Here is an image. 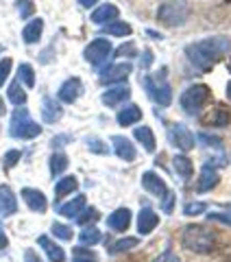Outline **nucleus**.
Wrapping results in <instances>:
<instances>
[{"instance_id": "aec40b11", "label": "nucleus", "mask_w": 231, "mask_h": 262, "mask_svg": "<svg viewBox=\"0 0 231 262\" xmlns=\"http://www.w3.org/2000/svg\"><path fill=\"white\" fill-rule=\"evenodd\" d=\"M220 182V175L214 170V166H210V164H205L203 166V173H201V179H199V192H207L212 190V188H216Z\"/></svg>"}, {"instance_id": "f03ea898", "label": "nucleus", "mask_w": 231, "mask_h": 262, "mask_svg": "<svg viewBox=\"0 0 231 262\" xmlns=\"http://www.w3.org/2000/svg\"><path fill=\"white\" fill-rule=\"evenodd\" d=\"M183 245L194 253H210L216 247V236L203 225H188L183 232Z\"/></svg>"}, {"instance_id": "2eb2a0df", "label": "nucleus", "mask_w": 231, "mask_h": 262, "mask_svg": "<svg viewBox=\"0 0 231 262\" xmlns=\"http://www.w3.org/2000/svg\"><path fill=\"white\" fill-rule=\"evenodd\" d=\"M111 142H113V151H115L118 158H122L125 162H133L135 160V146L131 144V140H127L125 136H113Z\"/></svg>"}, {"instance_id": "20e7f679", "label": "nucleus", "mask_w": 231, "mask_h": 262, "mask_svg": "<svg viewBox=\"0 0 231 262\" xmlns=\"http://www.w3.org/2000/svg\"><path fill=\"white\" fill-rule=\"evenodd\" d=\"M188 18H190V7L186 5V0H168L157 11V20L164 27H181Z\"/></svg>"}, {"instance_id": "a878e982", "label": "nucleus", "mask_w": 231, "mask_h": 262, "mask_svg": "<svg viewBox=\"0 0 231 262\" xmlns=\"http://www.w3.org/2000/svg\"><path fill=\"white\" fill-rule=\"evenodd\" d=\"M205 125H214V127H225L229 125V112L225 107H214L207 116H205Z\"/></svg>"}, {"instance_id": "f3484780", "label": "nucleus", "mask_w": 231, "mask_h": 262, "mask_svg": "<svg viewBox=\"0 0 231 262\" xmlns=\"http://www.w3.org/2000/svg\"><path fill=\"white\" fill-rule=\"evenodd\" d=\"M118 15H120L118 7L105 3V5L98 7V9H94L92 22H94V24H109V22H113V20H118Z\"/></svg>"}, {"instance_id": "58836bf2", "label": "nucleus", "mask_w": 231, "mask_h": 262, "mask_svg": "<svg viewBox=\"0 0 231 262\" xmlns=\"http://www.w3.org/2000/svg\"><path fill=\"white\" fill-rule=\"evenodd\" d=\"M115 55H118V57H135V55H137V53H135V44H133V42H127V44L118 46Z\"/></svg>"}, {"instance_id": "0eeeda50", "label": "nucleus", "mask_w": 231, "mask_h": 262, "mask_svg": "<svg viewBox=\"0 0 231 262\" xmlns=\"http://www.w3.org/2000/svg\"><path fill=\"white\" fill-rule=\"evenodd\" d=\"M168 136H170V142L175 144L177 149H181V151H192L194 149V134L186 125H181V122L170 125Z\"/></svg>"}, {"instance_id": "6e6552de", "label": "nucleus", "mask_w": 231, "mask_h": 262, "mask_svg": "<svg viewBox=\"0 0 231 262\" xmlns=\"http://www.w3.org/2000/svg\"><path fill=\"white\" fill-rule=\"evenodd\" d=\"M85 59L89 63H94V66H103L107 59H109V55H111V44L107 42V39H94L92 44H87L85 48Z\"/></svg>"}, {"instance_id": "473e14b6", "label": "nucleus", "mask_w": 231, "mask_h": 262, "mask_svg": "<svg viewBox=\"0 0 231 262\" xmlns=\"http://www.w3.org/2000/svg\"><path fill=\"white\" fill-rule=\"evenodd\" d=\"M18 79H20L27 88H33V85H35V72H33V68H31L29 63H22L20 68H18Z\"/></svg>"}, {"instance_id": "dca6fc26", "label": "nucleus", "mask_w": 231, "mask_h": 262, "mask_svg": "<svg viewBox=\"0 0 231 262\" xmlns=\"http://www.w3.org/2000/svg\"><path fill=\"white\" fill-rule=\"evenodd\" d=\"M157 225H159V216L155 214L151 208L140 210V214H137V232L140 234H151Z\"/></svg>"}, {"instance_id": "8fccbe9b", "label": "nucleus", "mask_w": 231, "mask_h": 262, "mask_svg": "<svg viewBox=\"0 0 231 262\" xmlns=\"http://www.w3.org/2000/svg\"><path fill=\"white\" fill-rule=\"evenodd\" d=\"M98 3V0H79V5L81 7H85V9H89V7H94Z\"/></svg>"}, {"instance_id": "1a4fd4ad", "label": "nucleus", "mask_w": 231, "mask_h": 262, "mask_svg": "<svg viewBox=\"0 0 231 262\" xmlns=\"http://www.w3.org/2000/svg\"><path fill=\"white\" fill-rule=\"evenodd\" d=\"M131 75V63H111L101 70V83H115Z\"/></svg>"}, {"instance_id": "7c9ffc66", "label": "nucleus", "mask_w": 231, "mask_h": 262, "mask_svg": "<svg viewBox=\"0 0 231 262\" xmlns=\"http://www.w3.org/2000/svg\"><path fill=\"white\" fill-rule=\"evenodd\" d=\"M79 241H81V245H96L98 241H101V229L98 227H92V225H85L83 227V232H81V236H79Z\"/></svg>"}, {"instance_id": "79ce46f5", "label": "nucleus", "mask_w": 231, "mask_h": 262, "mask_svg": "<svg viewBox=\"0 0 231 262\" xmlns=\"http://www.w3.org/2000/svg\"><path fill=\"white\" fill-rule=\"evenodd\" d=\"M20 155H22L20 151H9V153H7V155H5V168H7V170L13 168L15 164L20 162Z\"/></svg>"}, {"instance_id": "c85d7f7f", "label": "nucleus", "mask_w": 231, "mask_h": 262, "mask_svg": "<svg viewBox=\"0 0 231 262\" xmlns=\"http://www.w3.org/2000/svg\"><path fill=\"white\" fill-rule=\"evenodd\" d=\"M7 96H9V101L13 105H24L27 103V92H24V88H20V81H13V83L9 85V90H7Z\"/></svg>"}, {"instance_id": "603ef678", "label": "nucleus", "mask_w": 231, "mask_h": 262, "mask_svg": "<svg viewBox=\"0 0 231 262\" xmlns=\"http://www.w3.org/2000/svg\"><path fill=\"white\" fill-rule=\"evenodd\" d=\"M65 140H68V138H65V136H57V138H55V144L59 146V144H63Z\"/></svg>"}, {"instance_id": "393cba45", "label": "nucleus", "mask_w": 231, "mask_h": 262, "mask_svg": "<svg viewBox=\"0 0 231 262\" xmlns=\"http://www.w3.org/2000/svg\"><path fill=\"white\" fill-rule=\"evenodd\" d=\"M172 166H175L179 177L186 179V182L194 175V166H192V162H190V158H186V155H175V158H172Z\"/></svg>"}, {"instance_id": "09e8293b", "label": "nucleus", "mask_w": 231, "mask_h": 262, "mask_svg": "<svg viewBox=\"0 0 231 262\" xmlns=\"http://www.w3.org/2000/svg\"><path fill=\"white\" fill-rule=\"evenodd\" d=\"M7 245H9V241H7V236H5L3 229H0V251H3V249L7 247Z\"/></svg>"}, {"instance_id": "412c9836", "label": "nucleus", "mask_w": 231, "mask_h": 262, "mask_svg": "<svg viewBox=\"0 0 231 262\" xmlns=\"http://www.w3.org/2000/svg\"><path fill=\"white\" fill-rule=\"evenodd\" d=\"M42 29H44V20H39V18L31 20L27 27H24V31H22V39H24L27 44L39 42V37H42Z\"/></svg>"}, {"instance_id": "cd10ccee", "label": "nucleus", "mask_w": 231, "mask_h": 262, "mask_svg": "<svg viewBox=\"0 0 231 262\" xmlns=\"http://www.w3.org/2000/svg\"><path fill=\"white\" fill-rule=\"evenodd\" d=\"M103 33L105 35H115V37H127L131 35V27L127 22H120V20H113L109 24H105L103 27Z\"/></svg>"}, {"instance_id": "f257e3e1", "label": "nucleus", "mask_w": 231, "mask_h": 262, "mask_svg": "<svg viewBox=\"0 0 231 262\" xmlns=\"http://www.w3.org/2000/svg\"><path fill=\"white\" fill-rule=\"evenodd\" d=\"M229 48H231V42L225 35H214V37L199 39V42L190 44L186 48V55L196 68L210 70L212 66H216L229 53Z\"/></svg>"}, {"instance_id": "423d86ee", "label": "nucleus", "mask_w": 231, "mask_h": 262, "mask_svg": "<svg viewBox=\"0 0 231 262\" xmlns=\"http://www.w3.org/2000/svg\"><path fill=\"white\" fill-rule=\"evenodd\" d=\"M207 98H210L207 85H201V83L190 85L186 92L181 94V107H183V112L190 114V116H196V114L203 110V105L207 103Z\"/></svg>"}, {"instance_id": "de8ad7c7", "label": "nucleus", "mask_w": 231, "mask_h": 262, "mask_svg": "<svg viewBox=\"0 0 231 262\" xmlns=\"http://www.w3.org/2000/svg\"><path fill=\"white\" fill-rule=\"evenodd\" d=\"M24 260H27V262H42V260H39V256H37V253L35 251H27V253H24Z\"/></svg>"}, {"instance_id": "c9c22d12", "label": "nucleus", "mask_w": 231, "mask_h": 262, "mask_svg": "<svg viewBox=\"0 0 231 262\" xmlns=\"http://www.w3.org/2000/svg\"><path fill=\"white\" fill-rule=\"evenodd\" d=\"M18 11H20V18L29 20L33 13H35V5L31 0H18Z\"/></svg>"}, {"instance_id": "864d4df0", "label": "nucleus", "mask_w": 231, "mask_h": 262, "mask_svg": "<svg viewBox=\"0 0 231 262\" xmlns=\"http://www.w3.org/2000/svg\"><path fill=\"white\" fill-rule=\"evenodd\" d=\"M5 112H7L5 110V103H3V98H0V116H5Z\"/></svg>"}, {"instance_id": "ea45409f", "label": "nucleus", "mask_w": 231, "mask_h": 262, "mask_svg": "<svg viewBox=\"0 0 231 262\" xmlns=\"http://www.w3.org/2000/svg\"><path fill=\"white\" fill-rule=\"evenodd\" d=\"M203 210H205V203H196V201L186 203V208H183V212L188 216H196V214H201Z\"/></svg>"}, {"instance_id": "3c124183", "label": "nucleus", "mask_w": 231, "mask_h": 262, "mask_svg": "<svg viewBox=\"0 0 231 262\" xmlns=\"http://www.w3.org/2000/svg\"><path fill=\"white\" fill-rule=\"evenodd\" d=\"M151 61H153V55H151V53H146V55H144V59H142V63H144V66H148Z\"/></svg>"}, {"instance_id": "a211bd4d", "label": "nucleus", "mask_w": 231, "mask_h": 262, "mask_svg": "<svg viewBox=\"0 0 231 262\" xmlns=\"http://www.w3.org/2000/svg\"><path fill=\"white\" fill-rule=\"evenodd\" d=\"M37 245H42V249L46 251V256H48L51 262H65V251L57 243H53L48 236H39Z\"/></svg>"}, {"instance_id": "7ed1b4c3", "label": "nucleus", "mask_w": 231, "mask_h": 262, "mask_svg": "<svg viewBox=\"0 0 231 262\" xmlns=\"http://www.w3.org/2000/svg\"><path fill=\"white\" fill-rule=\"evenodd\" d=\"M144 88H146V94L153 98L157 105L166 107L170 105V98H172V90L166 81V68H161L157 75H151V77H144Z\"/></svg>"}, {"instance_id": "49530a36", "label": "nucleus", "mask_w": 231, "mask_h": 262, "mask_svg": "<svg viewBox=\"0 0 231 262\" xmlns=\"http://www.w3.org/2000/svg\"><path fill=\"white\" fill-rule=\"evenodd\" d=\"M201 140H205V144H210V146H220V142L216 140V138H212V136L201 134Z\"/></svg>"}, {"instance_id": "e433bc0d", "label": "nucleus", "mask_w": 231, "mask_h": 262, "mask_svg": "<svg viewBox=\"0 0 231 262\" xmlns=\"http://www.w3.org/2000/svg\"><path fill=\"white\" fill-rule=\"evenodd\" d=\"M53 234L57 236V238H61V241H70L72 238V229L68 225H61V223H53Z\"/></svg>"}, {"instance_id": "c756f323", "label": "nucleus", "mask_w": 231, "mask_h": 262, "mask_svg": "<svg viewBox=\"0 0 231 262\" xmlns=\"http://www.w3.org/2000/svg\"><path fill=\"white\" fill-rule=\"evenodd\" d=\"M77 186H79L77 177L68 175V177H63L61 182L57 184V188H55V194H57V196H65V194H70V192H74V190H77Z\"/></svg>"}, {"instance_id": "f704fd0d", "label": "nucleus", "mask_w": 231, "mask_h": 262, "mask_svg": "<svg viewBox=\"0 0 231 262\" xmlns=\"http://www.w3.org/2000/svg\"><path fill=\"white\" fill-rule=\"evenodd\" d=\"M96 219H98V210H94V208H83V210H81L79 214H77V221H79L81 225H89V223H92V221H96Z\"/></svg>"}, {"instance_id": "a18cd8bd", "label": "nucleus", "mask_w": 231, "mask_h": 262, "mask_svg": "<svg viewBox=\"0 0 231 262\" xmlns=\"http://www.w3.org/2000/svg\"><path fill=\"white\" fill-rule=\"evenodd\" d=\"M89 149L94 153H107V146L103 142H96V140H89Z\"/></svg>"}, {"instance_id": "6ab92c4d", "label": "nucleus", "mask_w": 231, "mask_h": 262, "mask_svg": "<svg viewBox=\"0 0 231 262\" xmlns=\"http://www.w3.org/2000/svg\"><path fill=\"white\" fill-rule=\"evenodd\" d=\"M129 223H131V210H127V208L115 210L113 214H109V219H107V225H109L113 232H125Z\"/></svg>"}, {"instance_id": "a19ab883", "label": "nucleus", "mask_w": 231, "mask_h": 262, "mask_svg": "<svg viewBox=\"0 0 231 262\" xmlns=\"http://www.w3.org/2000/svg\"><path fill=\"white\" fill-rule=\"evenodd\" d=\"M9 72H11V59H0V85H5Z\"/></svg>"}, {"instance_id": "bb28decb", "label": "nucleus", "mask_w": 231, "mask_h": 262, "mask_svg": "<svg viewBox=\"0 0 231 262\" xmlns=\"http://www.w3.org/2000/svg\"><path fill=\"white\" fill-rule=\"evenodd\" d=\"M140 118H142V110H140L137 105H129V107H125L118 114V125L129 127V125H133V122H137Z\"/></svg>"}, {"instance_id": "4468645a", "label": "nucleus", "mask_w": 231, "mask_h": 262, "mask_svg": "<svg viewBox=\"0 0 231 262\" xmlns=\"http://www.w3.org/2000/svg\"><path fill=\"white\" fill-rule=\"evenodd\" d=\"M142 186H144V188H146V190L151 192V194L159 196V199H161V196L168 192V186H166V182H164V179H161L159 175L151 173V170L142 175Z\"/></svg>"}, {"instance_id": "5701e85b", "label": "nucleus", "mask_w": 231, "mask_h": 262, "mask_svg": "<svg viewBox=\"0 0 231 262\" xmlns=\"http://www.w3.org/2000/svg\"><path fill=\"white\" fill-rule=\"evenodd\" d=\"M133 136H135V140L142 144L148 153H153L155 149H157V142H155V134L151 131V127H137V129L133 131Z\"/></svg>"}, {"instance_id": "4c0bfd02", "label": "nucleus", "mask_w": 231, "mask_h": 262, "mask_svg": "<svg viewBox=\"0 0 231 262\" xmlns=\"http://www.w3.org/2000/svg\"><path fill=\"white\" fill-rule=\"evenodd\" d=\"M172 208H175V192H172V190H168L166 194L161 196V210L166 212V214H170V212H172Z\"/></svg>"}, {"instance_id": "f8f14e48", "label": "nucleus", "mask_w": 231, "mask_h": 262, "mask_svg": "<svg viewBox=\"0 0 231 262\" xmlns=\"http://www.w3.org/2000/svg\"><path fill=\"white\" fill-rule=\"evenodd\" d=\"M22 196L27 201V206L33 210V212H46L48 208V199L44 196V192H39L37 188H24L22 190Z\"/></svg>"}, {"instance_id": "37998d69", "label": "nucleus", "mask_w": 231, "mask_h": 262, "mask_svg": "<svg viewBox=\"0 0 231 262\" xmlns=\"http://www.w3.org/2000/svg\"><path fill=\"white\" fill-rule=\"evenodd\" d=\"M74 262H94V256L89 251L77 247V249H74Z\"/></svg>"}, {"instance_id": "9d476101", "label": "nucleus", "mask_w": 231, "mask_h": 262, "mask_svg": "<svg viewBox=\"0 0 231 262\" xmlns=\"http://www.w3.org/2000/svg\"><path fill=\"white\" fill-rule=\"evenodd\" d=\"M18 212V199L7 184H0V216H11Z\"/></svg>"}, {"instance_id": "4be33fe9", "label": "nucleus", "mask_w": 231, "mask_h": 262, "mask_svg": "<svg viewBox=\"0 0 231 262\" xmlns=\"http://www.w3.org/2000/svg\"><path fill=\"white\" fill-rule=\"evenodd\" d=\"M85 208V196L83 194H79V196H74L72 201H68V203H63V206H59V214L61 216H65V219H77V214L81 210Z\"/></svg>"}, {"instance_id": "2f4dec72", "label": "nucleus", "mask_w": 231, "mask_h": 262, "mask_svg": "<svg viewBox=\"0 0 231 262\" xmlns=\"http://www.w3.org/2000/svg\"><path fill=\"white\" fill-rule=\"evenodd\" d=\"M65 168H68V158H65L63 153L51 155V175L53 177H59Z\"/></svg>"}, {"instance_id": "ddd939ff", "label": "nucleus", "mask_w": 231, "mask_h": 262, "mask_svg": "<svg viewBox=\"0 0 231 262\" xmlns=\"http://www.w3.org/2000/svg\"><path fill=\"white\" fill-rule=\"evenodd\" d=\"M131 96V90L129 85H115L111 90H107V92L103 94V105H107V107H115V105H120V103H125L127 98Z\"/></svg>"}, {"instance_id": "39448f33", "label": "nucleus", "mask_w": 231, "mask_h": 262, "mask_svg": "<svg viewBox=\"0 0 231 262\" xmlns=\"http://www.w3.org/2000/svg\"><path fill=\"white\" fill-rule=\"evenodd\" d=\"M9 134L13 138H22V140H31V138H37L39 134H42V127L37 125V122H33L31 116H29V112L22 107L15 110L13 112V118H11V129H9Z\"/></svg>"}, {"instance_id": "c03bdc74", "label": "nucleus", "mask_w": 231, "mask_h": 262, "mask_svg": "<svg viewBox=\"0 0 231 262\" xmlns=\"http://www.w3.org/2000/svg\"><path fill=\"white\" fill-rule=\"evenodd\" d=\"M155 262H181L177 253H172V251H164L159 258H155Z\"/></svg>"}, {"instance_id": "9b49d317", "label": "nucleus", "mask_w": 231, "mask_h": 262, "mask_svg": "<svg viewBox=\"0 0 231 262\" xmlns=\"http://www.w3.org/2000/svg\"><path fill=\"white\" fill-rule=\"evenodd\" d=\"M81 92H83V83H81L77 77H72L59 88V101L61 103H74L81 96Z\"/></svg>"}, {"instance_id": "b1692460", "label": "nucleus", "mask_w": 231, "mask_h": 262, "mask_svg": "<svg viewBox=\"0 0 231 262\" xmlns=\"http://www.w3.org/2000/svg\"><path fill=\"white\" fill-rule=\"evenodd\" d=\"M63 116V107L53 98H46L44 101V107H42V118L44 122H57Z\"/></svg>"}, {"instance_id": "72a5a7b5", "label": "nucleus", "mask_w": 231, "mask_h": 262, "mask_svg": "<svg viewBox=\"0 0 231 262\" xmlns=\"http://www.w3.org/2000/svg\"><path fill=\"white\" fill-rule=\"evenodd\" d=\"M135 245H140L137 243V238H120V241H115L111 247H109V253H122V251H131L135 247Z\"/></svg>"}, {"instance_id": "5fc2aeb1", "label": "nucleus", "mask_w": 231, "mask_h": 262, "mask_svg": "<svg viewBox=\"0 0 231 262\" xmlns=\"http://www.w3.org/2000/svg\"><path fill=\"white\" fill-rule=\"evenodd\" d=\"M227 96L231 98V81H229V85H227Z\"/></svg>"}]
</instances>
